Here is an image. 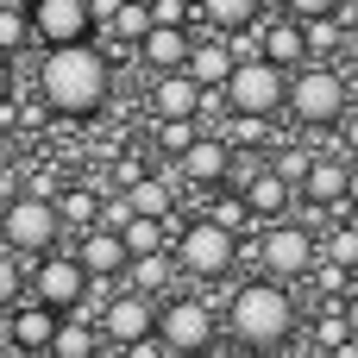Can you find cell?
Here are the masks:
<instances>
[{
	"mask_svg": "<svg viewBox=\"0 0 358 358\" xmlns=\"http://www.w3.org/2000/svg\"><path fill=\"white\" fill-rule=\"evenodd\" d=\"M25 296V271H19V252H0V308H13Z\"/></svg>",
	"mask_w": 358,
	"mask_h": 358,
	"instance_id": "33",
	"label": "cell"
},
{
	"mask_svg": "<svg viewBox=\"0 0 358 358\" xmlns=\"http://www.w3.org/2000/svg\"><path fill=\"white\" fill-rule=\"evenodd\" d=\"M101 201H107L101 189H82V182H76V189H63V195H57L63 233H88V227H101Z\"/></svg>",
	"mask_w": 358,
	"mask_h": 358,
	"instance_id": "23",
	"label": "cell"
},
{
	"mask_svg": "<svg viewBox=\"0 0 358 358\" xmlns=\"http://www.w3.org/2000/svg\"><path fill=\"white\" fill-rule=\"evenodd\" d=\"M352 76H358V69H352Z\"/></svg>",
	"mask_w": 358,
	"mask_h": 358,
	"instance_id": "45",
	"label": "cell"
},
{
	"mask_svg": "<svg viewBox=\"0 0 358 358\" xmlns=\"http://www.w3.org/2000/svg\"><path fill=\"white\" fill-rule=\"evenodd\" d=\"M138 176H145L138 157H120V164H113V189H126V182H138Z\"/></svg>",
	"mask_w": 358,
	"mask_h": 358,
	"instance_id": "39",
	"label": "cell"
},
{
	"mask_svg": "<svg viewBox=\"0 0 358 358\" xmlns=\"http://www.w3.org/2000/svg\"><path fill=\"white\" fill-rule=\"evenodd\" d=\"M145 6H151V0H145Z\"/></svg>",
	"mask_w": 358,
	"mask_h": 358,
	"instance_id": "44",
	"label": "cell"
},
{
	"mask_svg": "<svg viewBox=\"0 0 358 358\" xmlns=\"http://www.w3.org/2000/svg\"><path fill=\"white\" fill-rule=\"evenodd\" d=\"M50 334H57V308L31 302V296L6 308V346L13 352H50Z\"/></svg>",
	"mask_w": 358,
	"mask_h": 358,
	"instance_id": "17",
	"label": "cell"
},
{
	"mask_svg": "<svg viewBox=\"0 0 358 358\" xmlns=\"http://www.w3.org/2000/svg\"><path fill=\"white\" fill-rule=\"evenodd\" d=\"M101 31H107V38H120V44H132V50H138V38H145V31H151V6H145V0H120V6H113V19H107V25H101Z\"/></svg>",
	"mask_w": 358,
	"mask_h": 358,
	"instance_id": "28",
	"label": "cell"
},
{
	"mask_svg": "<svg viewBox=\"0 0 358 358\" xmlns=\"http://www.w3.org/2000/svg\"><path fill=\"white\" fill-rule=\"evenodd\" d=\"M6 94H13V57L0 50V101H6Z\"/></svg>",
	"mask_w": 358,
	"mask_h": 358,
	"instance_id": "40",
	"label": "cell"
},
{
	"mask_svg": "<svg viewBox=\"0 0 358 358\" xmlns=\"http://www.w3.org/2000/svg\"><path fill=\"white\" fill-rule=\"evenodd\" d=\"M346 208H358V157H352V176H346Z\"/></svg>",
	"mask_w": 358,
	"mask_h": 358,
	"instance_id": "41",
	"label": "cell"
},
{
	"mask_svg": "<svg viewBox=\"0 0 358 358\" xmlns=\"http://www.w3.org/2000/svg\"><path fill=\"white\" fill-rule=\"evenodd\" d=\"M327 258H334V264H346V271H352V264H358V227H340V233H334V239H327Z\"/></svg>",
	"mask_w": 358,
	"mask_h": 358,
	"instance_id": "34",
	"label": "cell"
},
{
	"mask_svg": "<svg viewBox=\"0 0 358 358\" xmlns=\"http://www.w3.org/2000/svg\"><path fill=\"white\" fill-rule=\"evenodd\" d=\"M227 145H233V157H258L271 145V120L264 113H233L227 120Z\"/></svg>",
	"mask_w": 358,
	"mask_h": 358,
	"instance_id": "26",
	"label": "cell"
},
{
	"mask_svg": "<svg viewBox=\"0 0 358 358\" xmlns=\"http://www.w3.org/2000/svg\"><path fill=\"white\" fill-rule=\"evenodd\" d=\"M220 101H227V113H264V120H277L283 101H289V76H283L277 63H264L258 50H245V57L233 63Z\"/></svg>",
	"mask_w": 358,
	"mask_h": 358,
	"instance_id": "6",
	"label": "cell"
},
{
	"mask_svg": "<svg viewBox=\"0 0 358 358\" xmlns=\"http://www.w3.org/2000/svg\"><path fill=\"white\" fill-rule=\"evenodd\" d=\"M334 132H340V151H346V157H358V107L340 120V126H334Z\"/></svg>",
	"mask_w": 358,
	"mask_h": 358,
	"instance_id": "37",
	"label": "cell"
},
{
	"mask_svg": "<svg viewBox=\"0 0 358 358\" xmlns=\"http://www.w3.org/2000/svg\"><path fill=\"white\" fill-rule=\"evenodd\" d=\"M157 340H164V352H214L220 315L201 296H176V302L157 308Z\"/></svg>",
	"mask_w": 358,
	"mask_h": 358,
	"instance_id": "9",
	"label": "cell"
},
{
	"mask_svg": "<svg viewBox=\"0 0 358 358\" xmlns=\"http://www.w3.org/2000/svg\"><path fill=\"white\" fill-rule=\"evenodd\" d=\"M315 264H321V239H315V227H302V220H289V214L258 227V271H264V277L302 283V277H315Z\"/></svg>",
	"mask_w": 358,
	"mask_h": 358,
	"instance_id": "5",
	"label": "cell"
},
{
	"mask_svg": "<svg viewBox=\"0 0 358 358\" xmlns=\"http://www.w3.org/2000/svg\"><path fill=\"white\" fill-rule=\"evenodd\" d=\"M346 176H352V157H315V164H308V176L296 182V195H302L315 214L346 208Z\"/></svg>",
	"mask_w": 358,
	"mask_h": 358,
	"instance_id": "15",
	"label": "cell"
},
{
	"mask_svg": "<svg viewBox=\"0 0 358 358\" xmlns=\"http://www.w3.org/2000/svg\"><path fill=\"white\" fill-rule=\"evenodd\" d=\"M151 19H164V25H189V0H151Z\"/></svg>",
	"mask_w": 358,
	"mask_h": 358,
	"instance_id": "36",
	"label": "cell"
},
{
	"mask_svg": "<svg viewBox=\"0 0 358 358\" xmlns=\"http://www.w3.org/2000/svg\"><path fill=\"white\" fill-rule=\"evenodd\" d=\"M308 346H315V352H346V346H352L346 302H340V308H327V315H315V334H308Z\"/></svg>",
	"mask_w": 358,
	"mask_h": 358,
	"instance_id": "29",
	"label": "cell"
},
{
	"mask_svg": "<svg viewBox=\"0 0 358 358\" xmlns=\"http://www.w3.org/2000/svg\"><path fill=\"white\" fill-rule=\"evenodd\" d=\"M252 50H258L264 63H277L283 76H296V69L315 57V50H308V25H302V19H289V13H283V19H271V25H252Z\"/></svg>",
	"mask_w": 358,
	"mask_h": 358,
	"instance_id": "13",
	"label": "cell"
},
{
	"mask_svg": "<svg viewBox=\"0 0 358 358\" xmlns=\"http://www.w3.org/2000/svg\"><path fill=\"white\" fill-rule=\"evenodd\" d=\"M201 107H208V88L189 69H157V82H151V113L157 120H201Z\"/></svg>",
	"mask_w": 358,
	"mask_h": 358,
	"instance_id": "14",
	"label": "cell"
},
{
	"mask_svg": "<svg viewBox=\"0 0 358 358\" xmlns=\"http://www.w3.org/2000/svg\"><path fill=\"white\" fill-rule=\"evenodd\" d=\"M25 296H31V302H44V308H57V315H69V308H88L94 277H88V264H82L76 252L63 258V252L50 245V252L38 258V271L25 277Z\"/></svg>",
	"mask_w": 358,
	"mask_h": 358,
	"instance_id": "8",
	"label": "cell"
},
{
	"mask_svg": "<svg viewBox=\"0 0 358 358\" xmlns=\"http://www.w3.org/2000/svg\"><path fill=\"white\" fill-rule=\"evenodd\" d=\"M308 25V50L315 57H340L346 44H358V25L346 19V13H327V19H302Z\"/></svg>",
	"mask_w": 358,
	"mask_h": 358,
	"instance_id": "24",
	"label": "cell"
},
{
	"mask_svg": "<svg viewBox=\"0 0 358 358\" xmlns=\"http://www.w3.org/2000/svg\"><path fill=\"white\" fill-rule=\"evenodd\" d=\"M25 195H50V201H57V195H63V189H57V170H31Z\"/></svg>",
	"mask_w": 358,
	"mask_h": 358,
	"instance_id": "38",
	"label": "cell"
},
{
	"mask_svg": "<svg viewBox=\"0 0 358 358\" xmlns=\"http://www.w3.org/2000/svg\"><path fill=\"white\" fill-rule=\"evenodd\" d=\"M308 164H315V145H289V151H277V157H271V170H277V176H289V182H302V176H308Z\"/></svg>",
	"mask_w": 358,
	"mask_h": 358,
	"instance_id": "32",
	"label": "cell"
},
{
	"mask_svg": "<svg viewBox=\"0 0 358 358\" xmlns=\"http://www.w3.org/2000/svg\"><path fill=\"white\" fill-rule=\"evenodd\" d=\"M289 19H327V13H346V0H283Z\"/></svg>",
	"mask_w": 358,
	"mask_h": 358,
	"instance_id": "35",
	"label": "cell"
},
{
	"mask_svg": "<svg viewBox=\"0 0 358 358\" xmlns=\"http://www.w3.org/2000/svg\"><path fill=\"white\" fill-rule=\"evenodd\" d=\"M101 334H107V346L132 352L138 340H151V334H157V296H145V289L107 296V308H101Z\"/></svg>",
	"mask_w": 358,
	"mask_h": 358,
	"instance_id": "10",
	"label": "cell"
},
{
	"mask_svg": "<svg viewBox=\"0 0 358 358\" xmlns=\"http://www.w3.org/2000/svg\"><path fill=\"white\" fill-rule=\"evenodd\" d=\"M195 138H201V120H157V151H164L170 164H176Z\"/></svg>",
	"mask_w": 358,
	"mask_h": 358,
	"instance_id": "30",
	"label": "cell"
},
{
	"mask_svg": "<svg viewBox=\"0 0 358 358\" xmlns=\"http://www.w3.org/2000/svg\"><path fill=\"white\" fill-rule=\"evenodd\" d=\"M126 201H132V214H157V220H170V214H176V182L145 170L138 182H126Z\"/></svg>",
	"mask_w": 358,
	"mask_h": 358,
	"instance_id": "22",
	"label": "cell"
},
{
	"mask_svg": "<svg viewBox=\"0 0 358 358\" xmlns=\"http://www.w3.org/2000/svg\"><path fill=\"white\" fill-rule=\"evenodd\" d=\"M120 239H126L132 258H138V252H164V245H170V220H157V214H132V220L120 227Z\"/></svg>",
	"mask_w": 358,
	"mask_h": 358,
	"instance_id": "27",
	"label": "cell"
},
{
	"mask_svg": "<svg viewBox=\"0 0 358 358\" xmlns=\"http://www.w3.org/2000/svg\"><path fill=\"white\" fill-rule=\"evenodd\" d=\"M302 315H296V296L283 277H258V283H239L227 315H220V334L245 352H283L296 340Z\"/></svg>",
	"mask_w": 358,
	"mask_h": 358,
	"instance_id": "2",
	"label": "cell"
},
{
	"mask_svg": "<svg viewBox=\"0 0 358 358\" xmlns=\"http://www.w3.org/2000/svg\"><path fill=\"white\" fill-rule=\"evenodd\" d=\"M170 277H176V252H170V245H164V252H138V258L126 264V283L145 289V296H157Z\"/></svg>",
	"mask_w": 358,
	"mask_h": 358,
	"instance_id": "25",
	"label": "cell"
},
{
	"mask_svg": "<svg viewBox=\"0 0 358 358\" xmlns=\"http://www.w3.org/2000/svg\"><path fill=\"white\" fill-rule=\"evenodd\" d=\"M31 38L38 44H76V38H94V6L88 0H31Z\"/></svg>",
	"mask_w": 358,
	"mask_h": 358,
	"instance_id": "11",
	"label": "cell"
},
{
	"mask_svg": "<svg viewBox=\"0 0 358 358\" xmlns=\"http://www.w3.org/2000/svg\"><path fill=\"white\" fill-rule=\"evenodd\" d=\"M346 321H352V340H358V289L346 296Z\"/></svg>",
	"mask_w": 358,
	"mask_h": 358,
	"instance_id": "42",
	"label": "cell"
},
{
	"mask_svg": "<svg viewBox=\"0 0 358 358\" xmlns=\"http://www.w3.org/2000/svg\"><path fill=\"white\" fill-rule=\"evenodd\" d=\"M233 145H227V132H201L182 157H176V176L182 182H195V189H227L233 182Z\"/></svg>",
	"mask_w": 358,
	"mask_h": 358,
	"instance_id": "12",
	"label": "cell"
},
{
	"mask_svg": "<svg viewBox=\"0 0 358 358\" xmlns=\"http://www.w3.org/2000/svg\"><path fill=\"white\" fill-rule=\"evenodd\" d=\"M76 258L88 264V277H94V283H120V277H126V264H132V252H126V239H120L113 227H88V233H82V245H76Z\"/></svg>",
	"mask_w": 358,
	"mask_h": 358,
	"instance_id": "16",
	"label": "cell"
},
{
	"mask_svg": "<svg viewBox=\"0 0 358 358\" xmlns=\"http://www.w3.org/2000/svg\"><path fill=\"white\" fill-rule=\"evenodd\" d=\"M233 63H239V50H233V38H227V31H201L182 69H189V76H195V82H201V88L214 94V88H227V76H233Z\"/></svg>",
	"mask_w": 358,
	"mask_h": 358,
	"instance_id": "19",
	"label": "cell"
},
{
	"mask_svg": "<svg viewBox=\"0 0 358 358\" xmlns=\"http://www.w3.org/2000/svg\"><path fill=\"white\" fill-rule=\"evenodd\" d=\"M283 113H289L296 126H308V132L340 126V120L352 113V76H346L334 57H308V63L289 76V101H283Z\"/></svg>",
	"mask_w": 358,
	"mask_h": 358,
	"instance_id": "3",
	"label": "cell"
},
{
	"mask_svg": "<svg viewBox=\"0 0 358 358\" xmlns=\"http://www.w3.org/2000/svg\"><path fill=\"white\" fill-rule=\"evenodd\" d=\"M38 94L50 113L63 120H94L113 94V63L94 38H76V44H44L38 57Z\"/></svg>",
	"mask_w": 358,
	"mask_h": 358,
	"instance_id": "1",
	"label": "cell"
},
{
	"mask_svg": "<svg viewBox=\"0 0 358 358\" xmlns=\"http://www.w3.org/2000/svg\"><path fill=\"white\" fill-rule=\"evenodd\" d=\"M189 50H195V31H189V25H164V19H151V31L138 38V63H145L151 76H157V69H182Z\"/></svg>",
	"mask_w": 358,
	"mask_h": 358,
	"instance_id": "18",
	"label": "cell"
},
{
	"mask_svg": "<svg viewBox=\"0 0 358 358\" xmlns=\"http://www.w3.org/2000/svg\"><path fill=\"white\" fill-rule=\"evenodd\" d=\"M107 346V334H101V321H88V315H57V334H50V352L57 358H94Z\"/></svg>",
	"mask_w": 358,
	"mask_h": 358,
	"instance_id": "20",
	"label": "cell"
},
{
	"mask_svg": "<svg viewBox=\"0 0 358 358\" xmlns=\"http://www.w3.org/2000/svg\"><path fill=\"white\" fill-rule=\"evenodd\" d=\"M201 6V19L214 25V31H227V38H239V31H252L258 19H264V0H195Z\"/></svg>",
	"mask_w": 358,
	"mask_h": 358,
	"instance_id": "21",
	"label": "cell"
},
{
	"mask_svg": "<svg viewBox=\"0 0 358 358\" xmlns=\"http://www.w3.org/2000/svg\"><path fill=\"white\" fill-rule=\"evenodd\" d=\"M0 315H6V308H0ZM0 346H6V321H0Z\"/></svg>",
	"mask_w": 358,
	"mask_h": 358,
	"instance_id": "43",
	"label": "cell"
},
{
	"mask_svg": "<svg viewBox=\"0 0 358 358\" xmlns=\"http://www.w3.org/2000/svg\"><path fill=\"white\" fill-rule=\"evenodd\" d=\"M25 44H31V13L13 6V0H0V50L13 57V50H25Z\"/></svg>",
	"mask_w": 358,
	"mask_h": 358,
	"instance_id": "31",
	"label": "cell"
},
{
	"mask_svg": "<svg viewBox=\"0 0 358 358\" xmlns=\"http://www.w3.org/2000/svg\"><path fill=\"white\" fill-rule=\"evenodd\" d=\"M176 271L182 277H195V283H220V277H233V264H239V233L233 227H220L214 214H201V220H189V227H176Z\"/></svg>",
	"mask_w": 358,
	"mask_h": 358,
	"instance_id": "4",
	"label": "cell"
},
{
	"mask_svg": "<svg viewBox=\"0 0 358 358\" xmlns=\"http://www.w3.org/2000/svg\"><path fill=\"white\" fill-rule=\"evenodd\" d=\"M0 239H6V252H19V258H44V252L63 239L57 201H50V195H13V201L0 208Z\"/></svg>",
	"mask_w": 358,
	"mask_h": 358,
	"instance_id": "7",
	"label": "cell"
}]
</instances>
